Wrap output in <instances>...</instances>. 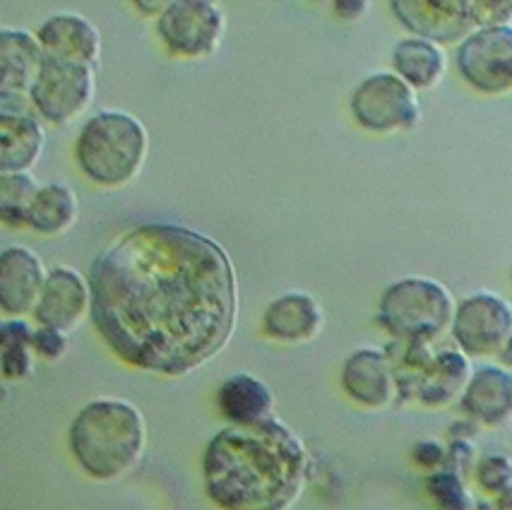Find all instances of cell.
Here are the masks:
<instances>
[{
    "label": "cell",
    "mask_w": 512,
    "mask_h": 510,
    "mask_svg": "<svg viewBox=\"0 0 512 510\" xmlns=\"http://www.w3.org/2000/svg\"><path fill=\"white\" fill-rule=\"evenodd\" d=\"M89 289L101 340L142 371L186 376L234 335V265L217 241L186 227L123 234L94 260Z\"/></svg>",
    "instance_id": "obj_1"
},
{
    "label": "cell",
    "mask_w": 512,
    "mask_h": 510,
    "mask_svg": "<svg viewBox=\"0 0 512 510\" xmlns=\"http://www.w3.org/2000/svg\"><path fill=\"white\" fill-rule=\"evenodd\" d=\"M205 491L222 510H287L308 477L301 438L279 419L229 426L202 458Z\"/></svg>",
    "instance_id": "obj_2"
},
{
    "label": "cell",
    "mask_w": 512,
    "mask_h": 510,
    "mask_svg": "<svg viewBox=\"0 0 512 510\" xmlns=\"http://www.w3.org/2000/svg\"><path fill=\"white\" fill-rule=\"evenodd\" d=\"M68 443L89 477L111 482L133 470L145 453V417L125 400H94L73 419Z\"/></svg>",
    "instance_id": "obj_3"
},
{
    "label": "cell",
    "mask_w": 512,
    "mask_h": 510,
    "mask_svg": "<svg viewBox=\"0 0 512 510\" xmlns=\"http://www.w3.org/2000/svg\"><path fill=\"white\" fill-rule=\"evenodd\" d=\"M147 147L150 138L140 118L125 111H99L77 135L75 159L89 181L118 188L140 174Z\"/></svg>",
    "instance_id": "obj_4"
},
{
    "label": "cell",
    "mask_w": 512,
    "mask_h": 510,
    "mask_svg": "<svg viewBox=\"0 0 512 510\" xmlns=\"http://www.w3.org/2000/svg\"><path fill=\"white\" fill-rule=\"evenodd\" d=\"M378 320L390 335L407 342H428L452 328L455 301L438 280L404 277L380 299Z\"/></svg>",
    "instance_id": "obj_5"
},
{
    "label": "cell",
    "mask_w": 512,
    "mask_h": 510,
    "mask_svg": "<svg viewBox=\"0 0 512 510\" xmlns=\"http://www.w3.org/2000/svg\"><path fill=\"white\" fill-rule=\"evenodd\" d=\"M94 90H97L94 65L44 56L37 82L29 90V99L39 118L65 126L85 114L94 99Z\"/></svg>",
    "instance_id": "obj_6"
},
{
    "label": "cell",
    "mask_w": 512,
    "mask_h": 510,
    "mask_svg": "<svg viewBox=\"0 0 512 510\" xmlns=\"http://www.w3.org/2000/svg\"><path fill=\"white\" fill-rule=\"evenodd\" d=\"M351 114L371 133H395L419 123L421 106L412 87L395 73H375L351 94Z\"/></svg>",
    "instance_id": "obj_7"
},
{
    "label": "cell",
    "mask_w": 512,
    "mask_h": 510,
    "mask_svg": "<svg viewBox=\"0 0 512 510\" xmlns=\"http://www.w3.org/2000/svg\"><path fill=\"white\" fill-rule=\"evenodd\" d=\"M224 10L210 0H174L166 3L157 22L164 46L174 56L202 58L217 51L224 37Z\"/></svg>",
    "instance_id": "obj_8"
},
{
    "label": "cell",
    "mask_w": 512,
    "mask_h": 510,
    "mask_svg": "<svg viewBox=\"0 0 512 510\" xmlns=\"http://www.w3.org/2000/svg\"><path fill=\"white\" fill-rule=\"evenodd\" d=\"M457 68L474 90L503 94L512 90V25L481 27L457 49Z\"/></svg>",
    "instance_id": "obj_9"
},
{
    "label": "cell",
    "mask_w": 512,
    "mask_h": 510,
    "mask_svg": "<svg viewBox=\"0 0 512 510\" xmlns=\"http://www.w3.org/2000/svg\"><path fill=\"white\" fill-rule=\"evenodd\" d=\"M452 335L469 357L500 354L512 335V306L491 292L469 296L455 308Z\"/></svg>",
    "instance_id": "obj_10"
},
{
    "label": "cell",
    "mask_w": 512,
    "mask_h": 510,
    "mask_svg": "<svg viewBox=\"0 0 512 510\" xmlns=\"http://www.w3.org/2000/svg\"><path fill=\"white\" fill-rule=\"evenodd\" d=\"M392 13L409 32L438 46L464 41L479 29L474 0H395Z\"/></svg>",
    "instance_id": "obj_11"
},
{
    "label": "cell",
    "mask_w": 512,
    "mask_h": 510,
    "mask_svg": "<svg viewBox=\"0 0 512 510\" xmlns=\"http://www.w3.org/2000/svg\"><path fill=\"white\" fill-rule=\"evenodd\" d=\"M49 272L29 248L13 246L0 253V308L8 316H27L39 306Z\"/></svg>",
    "instance_id": "obj_12"
},
{
    "label": "cell",
    "mask_w": 512,
    "mask_h": 510,
    "mask_svg": "<svg viewBox=\"0 0 512 510\" xmlns=\"http://www.w3.org/2000/svg\"><path fill=\"white\" fill-rule=\"evenodd\" d=\"M92 311V289L89 280L73 268H56L49 272L44 294H41L34 318L41 328L61 330L68 335L80 325L85 313Z\"/></svg>",
    "instance_id": "obj_13"
},
{
    "label": "cell",
    "mask_w": 512,
    "mask_h": 510,
    "mask_svg": "<svg viewBox=\"0 0 512 510\" xmlns=\"http://www.w3.org/2000/svg\"><path fill=\"white\" fill-rule=\"evenodd\" d=\"M342 385L347 395L363 407L380 409L395 400L397 378L390 359L378 349H359L344 361Z\"/></svg>",
    "instance_id": "obj_14"
},
{
    "label": "cell",
    "mask_w": 512,
    "mask_h": 510,
    "mask_svg": "<svg viewBox=\"0 0 512 510\" xmlns=\"http://www.w3.org/2000/svg\"><path fill=\"white\" fill-rule=\"evenodd\" d=\"M323 308L311 294L287 292L270 301L263 313V330L267 337L289 345L311 342L323 330Z\"/></svg>",
    "instance_id": "obj_15"
},
{
    "label": "cell",
    "mask_w": 512,
    "mask_h": 510,
    "mask_svg": "<svg viewBox=\"0 0 512 510\" xmlns=\"http://www.w3.org/2000/svg\"><path fill=\"white\" fill-rule=\"evenodd\" d=\"M37 39L44 56L58 61H73L97 65L101 53L99 29L82 15L61 13L53 15L39 27Z\"/></svg>",
    "instance_id": "obj_16"
},
{
    "label": "cell",
    "mask_w": 512,
    "mask_h": 510,
    "mask_svg": "<svg viewBox=\"0 0 512 510\" xmlns=\"http://www.w3.org/2000/svg\"><path fill=\"white\" fill-rule=\"evenodd\" d=\"M462 407L469 417L486 426H505L512 421V371L484 366L469 378Z\"/></svg>",
    "instance_id": "obj_17"
},
{
    "label": "cell",
    "mask_w": 512,
    "mask_h": 510,
    "mask_svg": "<svg viewBox=\"0 0 512 510\" xmlns=\"http://www.w3.org/2000/svg\"><path fill=\"white\" fill-rule=\"evenodd\" d=\"M41 63L44 49L37 34L25 29H0V92L29 94Z\"/></svg>",
    "instance_id": "obj_18"
},
{
    "label": "cell",
    "mask_w": 512,
    "mask_h": 510,
    "mask_svg": "<svg viewBox=\"0 0 512 510\" xmlns=\"http://www.w3.org/2000/svg\"><path fill=\"white\" fill-rule=\"evenodd\" d=\"M217 405L231 426H253L272 419L275 395L260 378L250 373H236L226 378L217 390Z\"/></svg>",
    "instance_id": "obj_19"
},
{
    "label": "cell",
    "mask_w": 512,
    "mask_h": 510,
    "mask_svg": "<svg viewBox=\"0 0 512 510\" xmlns=\"http://www.w3.org/2000/svg\"><path fill=\"white\" fill-rule=\"evenodd\" d=\"M44 128L37 114H0V174H27L44 152Z\"/></svg>",
    "instance_id": "obj_20"
},
{
    "label": "cell",
    "mask_w": 512,
    "mask_h": 510,
    "mask_svg": "<svg viewBox=\"0 0 512 510\" xmlns=\"http://www.w3.org/2000/svg\"><path fill=\"white\" fill-rule=\"evenodd\" d=\"M395 75H400L412 90H431L443 80L448 58L445 51L433 41L412 37L402 39L392 51Z\"/></svg>",
    "instance_id": "obj_21"
},
{
    "label": "cell",
    "mask_w": 512,
    "mask_h": 510,
    "mask_svg": "<svg viewBox=\"0 0 512 510\" xmlns=\"http://www.w3.org/2000/svg\"><path fill=\"white\" fill-rule=\"evenodd\" d=\"M77 215H80V203H77L73 188L63 186V183H49V186H39L34 195L27 227L44 236H58L75 227Z\"/></svg>",
    "instance_id": "obj_22"
},
{
    "label": "cell",
    "mask_w": 512,
    "mask_h": 510,
    "mask_svg": "<svg viewBox=\"0 0 512 510\" xmlns=\"http://www.w3.org/2000/svg\"><path fill=\"white\" fill-rule=\"evenodd\" d=\"M469 361L460 352H443L433 359L431 373L421 385V400L431 407L448 405V402L467 388L469 383Z\"/></svg>",
    "instance_id": "obj_23"
},
{
    "label": "cell",
    "mask_w": 512,
    "mask_h": 510,
    "mask_svg": "<svg viewBox=\"0 0 512 510\" xmlns=\"http://www.w3.org/2000/svg\"><path fill=\"white\" fill-rule=\"evenodd\" d=\"M32 337L34 330L25 320L3 323V342H0V373L5 378H25L32 373Z\"/></svg>",
    "instance_id": "obj_24"
},
{
    "label": "cell",
    "mask_w": 512,
    "mask_h": 510,
    "mask_svg": "<svg viewBox=\"0 0 512 510\" xmlns=\"http://www.w3.org/2000/svg\"><path fill=\"white\" fill-rule=\"evenodd\" d=\"M39 186L29 174H0V224L27 227L29 207Z\"/></svg>",
    "instance_id": "obj_25"
},
{
    "label": "cell",
    "mask_w": 512,
    "mask_h": 510,
    "mask_svg": "<svg viewBox=\"0 0 512 510\" xmlns=\"http://www.w3.org/2000/svg\"><path fill=\"white\" fill-rule=\"evenodd\" d=\"M428 494L436 501L438 510H474V498L455 472H433L426 482Z\"/></svg>",
    "instance_id": "obj_26"
},
{
    "label": "cell",
    "mask_w": 512,
    "mask_h": 510,
    "mask_svg": "<svg viewBox=\"0 0 512 510\" xmlns=\"http://www.w3.org/2000/svg\"><path fill=\"white\" fill-rule=\"evenodd\" d=\"M476 482L488 494H503L512 486V460L503 453H493L481 458L476 465Z\"/></svg>",
    "instance_id": "obj_27"
},
{
    "label": "cell",
    "mask_w": 512,
    "mask_h": 510,
    "mask_svg": "<svg viewBox=\"0 0 512 510\" xmlns=\"http://www.w3.org/2000/svg\"><path fill=\"white\" fill-rule=\"evenodd\" d=\"M32 345L34 352L41 354L44 359H61L68 349V337L61 330H53V328H39L34 330L32 337Z\"/></svg>",
    "instance_id": "obj_28"
},
{
    "label": "cell",
    "mask_w": 512,
    "mask_h": 510,
    "mask_svg": "<svg viewBox=\"0 0 512 510\" xmlns=\"http://www.w3.org/2000/svg\"><path fill=\"white\" fill-rule=\"evenodd\" d=\"M476 27H498L510 25L512 3H488V0H474Z\"/></svg>",
    "instance_id": "obj_29"
},
{
    "label": "cell",
    "mask_w": 512,
    "mask_h": 510,
    "mask_svg": "<svg viewBox=\"0 0 512 510\" xmlns=\"http://www.w3.org/2000/svg\"><path fill=\"white\" fill-rule=\"evenodd\" d=\"M448 450L440 446L438 441H421L414 446V460L416 465L426 467V470H436V467L445 465Z\"/></svg>",
    "instance_id": "obj_30"
},
{
    "label": "cell",
    "mask_w": 512,
    "mask_h": 510,
    "mask_svg": "<svg viewBox=\"0 0 512 510\" xmlns=\"http://www.w3.org/2000/svg\"><path fill=\"white\" fill-rule=\"evenodd\" d=\"M0 114H13V116H32L37 114L32 106L29 94L17 92H0ZM39 116V114H37Z\"/></svg>",
    "instance_id": "obj_31"
},
{
    "label": "cell",
    "mask_w": 512,
    "mask_h": 510,
    "mask_svg": "<svg viewBox=\"0 0 512 510\" xmlns=\"http://www.w3.org/2000/svg\"><path fill=\"white\" fill-rule=\"evenodd\" d=\"M472 455H474V450L467 441H455L448 450V458H445L443 467L448 472H455V474H460V477H462V474L467 472L469 462H472Z\"/></svg>",
    "instance_id": "obj_32"
},
{
    "label": "cell",
    "mask_w": 512,
    "mask_h": 510,
    "mask_svg": "<svg viewBox=\"0 0 512 510\" xmlns=\"http://www.w3.org/2000/svg\"><path fill=\"white\" fill-rule=\"evenodd\" d=\"M368 8H371V5H368L366 0H339V3H335V13L337 17H342V20H359Z\"/></svg>",
    "instance_id": "obj_33"
},
{
    "label": "cell",
    "mask_w": 512,
    "mask_h": 510,
    "mask_svg": "<svg viewBox=\"0 0 512 510\" xmlns=\"http://www.w3.org/2000/svg\"><path fill=\"white\" fill-rule=\"evenodd\" d=\"M496 506H498V510H512V486H510V489H505L503 494L498 496Z\"/></svg>",
    "instance_id": "obj_34"
},
{
    "label": "cell",
    "mask_w": 512,
    "mask_h": 510,
    "mask_svg": "<svg viewBox=\"0 0 512 510\" xmlns=\"http://www.w3.org/2000/svg\"><path fill=\"white\" fill-rule=\"evenodd\" d=\"M498 357H500V361H503L505 366H510V369H512V335H510V340L505 342V347L500 349Z\"/></svg>",
    "instance_id": "obj_35"
},
{
    "label": "cell",
    "mask_w": 512,
    "mask_h": 510,
    "mask_svg": "<svg viewBox=\"0 0 512 510\" xmlns=\"http://www.w3.org/2000/svg\"><path fill=\"white\" fill-rule=\"evenodd\" d=\"M0 342H3V323H0Z\"/></svg>",
    "instance_id": "obj_36"
}]
</instances>
